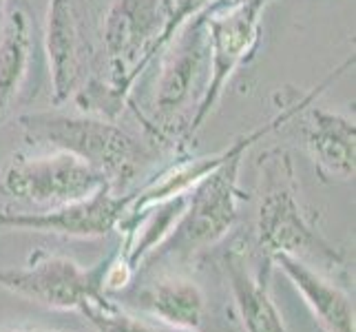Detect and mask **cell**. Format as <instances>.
<instances>
[{
	"mask_svg": "<svg viewBox=\"0 0 356 332\" xmlns=\"http://www.w3.org/2000/svg\"><path fill=\"white\" fill-rule=\"evenodd\" d=\"M259 168V206H257V246L266 262L273 255H290L308 264L343 268L339 246L316 228L299 202L294 162L286 149H268L257 159Z\"/></svg>",
	"mask_w": 356,
	"mask_h": 332,
	"instance_id": "obj_1",
	"label": "cell"
},
{
	"mask_svg": "<svg viewBox=\"0 0 356 332\" xmlns=\"http://www.w3.org/2000/svg\"><path fill=\"white\" fill-rule=\"evenodd\" d=\"M24 138L80 157L108 180L113 189L127 187L149 162V149L127 129L106 118L40 111L18 118Z\"/></svg>",
	"mask_w": 356,
	"mask_h": 332,
	"instance_id": "obj_2",
	"label": "cell"
},
{
	"mask_svg": "<svg viewBox=\"0 0 356 332\" xmlns=\"http://www.w3.org/2000/svg\"><path fill=\"white\" fill-rule=\"evenodd\" d=\"M175 0H111L102 22V52L108 71L106 97L118 116L133 84L153 65V49L162 35Z\"/></svg>",
	"mask_w": 356,
	"mask_h": 332,
	"instance_id": "obj_3",
	"label": "cell"
},
{
	"mask_svg": "<svg viewBox=\"0 0 356 332\" xmlns=\"http://www.w3.org/2000/svg\"><path fill=\"white\" fill-rule=\"evenodd\" d=\"M273 0H232L206 14L208 31V80L197 106L184 129L181 146L197 135L222 100L235 71L250 63L261 38V16Z\"/></svg>",
	"mask_w": 356,
	"mask_h": 332,
	"instance_id": "obj_4",
	"label": "cell"
},
{
	"mask_svg": "<svg viewBox=\"0 0 356 332\" xmlns=\"http://www.w3.org/2000/svg\"><path fill=\"white\" fill-rule=\"evenodd\" d=\"M102 187L111 184L100 171L56 149L40 155L14 153L0 168V191L35 206L69 204L89 198Z\"/></svg>",
	"mask_w": 356,
	"mask_h": 332,
	"instance_id": "obj_5",
	"label": "cell"
},
{
	"mask_svg": "<svg viewBox=\"0 0 356 332\" xmlns=\"http://www.w3.org/2000/svg\"><path fill=\"white\" fill-rule=\"evenodd\" d=\"M157 58L162 60V65L155 82L153 120H149L146 131H151L155 140L159 138L166 142L173 133L177 113L191 104L202 73L208 71V31L204 11L184 22Z\"/></svg>",
	"mask_w": 356,
	"mask_h": 332,
	"instance_id": "obj_6",
	"label": "cell"
},
{
	"mask_svg": "<svg viewBox=\"0 0 356 332\" xmlns=\"http://www.w3.org/2000/svg\"><path fill=\"white\" fill-rule=\"evenodd\" d=\"M102 273L104 262L87 270L65 255L35 251L24 268H0V288L51 310H80L87 301L104 294Z\"/></svg>",
	"mask_w": 356,
	"mask_h": 332,
	"instance_id": "obj_7",
	"label": "cell"
},
{
	"mask_svg": "<svg viewBox=\"0 0 356 332\" xmlns=\"http://www.w3.org/2000/svg\"><path fill=\"white\" fill-rule=\"evenodd\" d=\"M129 195L120 198L113 187H102L89 198L60 204L40 213H0V228L49 232L60 237L95 239L108 235L127 213Z\"/></svg>",
	"mask_w": 356,
	"mask_h": 332,
	"instance_id": "obj_8",
	"label": "cell"
},
{
	"mask_svg": "<svg viewBox=\"0 0 356 332\" xmlns=\"http://www.w3.org/2000/svg\"><path fill=\"white\" fill-rule=\"evenodd\" d=\"M44 52L51 76V100L63 104L78 93L84 65V42L73 0H49Z\"/></svg>",
	"mask_w": 356,
	"mask_h": 332,
	"instance_id": "obj_9",
	"label": "cell"
},
{
	"mask_svg": "<svg viewBox=\"0 0 356 332\" xmlns=\"http://www.w3.org/2000/svg\"><path fill=\"white\" fill-rule=\"evenodd\" d=\"M268 264H275L290 279L325 332H356L354 303L348 292L325 279L312 264L290 255H273Z\"/></svg>",
	"mask_w": 356,
	"mask_h": 332,
	"instance_id": "obj_10",
	"label": "cell"
},
{
	"mask_svg": "<svg viewBox=\"0 0 356 332\" xmlns=\"http://www.w3.org/2000/svg\"><path fill=\"white\" fill-rule=\"evenodd\" d=\"M305 146L314 159L316 173L325 182L354 180V120L325 109H312L305 127Z\"/></svg>",
	"mask_w": 356,
	"mask_h": 332,
	"instance_id": "obj_11",
	"label": "cell"
},
{
	"mask_svg": "<svg viewBox=\"0 0 356 332\" xmlns=\"http://www.w3.org/2000/svg\"><path fill=\"white\" fill-rule=\"evenodd\" d=\"M133 299L135 308L181 332H197L206 317V294L188 277L164 275L153 279Z\"/></svg>",
	"mask_w": 356,
	"mask_h": 332,
	"instance_id": "obj_12",
	"label": "cell"
},
{
	"mask_svg": "<svg viewBox=\"0 0 356 332\" xmlns=\"http://www.w3.org/2000/svg\"><path fill=\"white\" fill-rule=\"evenodd\" d=\"M224 270L245 332H288L264 275L252 273L243 253L228 251L224 255Z\"/></svg>",
	"mask_w": 356,
	"mask_h": 332,
	"instance_id": "obj_13",
	"label": "cell"
},
{
	"mask_svg": "<svg viewBox=\"0 0 356 332\" xmlns=\"http://www.w3.org/2000/svg\"><path fill=\"white\" fill-rule=\"evenodd\" d=\"M33 35L27 11L9 9L0 24V116L11 106L29 73Z\"/></svg>",
	"mask_w": 356,
	"mask_h": 332,
	"instance_id": "obj_14",
	"label": "cell"
},
{
	"mask_svg": "<svg viewBox=\"0 0 356 332\" xmlns=\"http://www.w3.org/2000/svg\"><path fill=\"white\" fill-rule=\"evenodd\" d=\"M80 313L89 319L95 332H181L146 324L144 319L135 317L127 313L122 306H118L108 294H100V297L87 301L80 308Z\"/></svg>",
	"mask_w": 356,
	"mask_h": 332,
	"instance_id": "obj_15",
	"label": "cell"
},
{
	"mask_svg": "<svg viewBox=\"0 0 356 332\" xmlns=\"http://www.w3.org/2000/svg\"><path fill=\"white\" fill-rule=\"evenodd\" d=\"M228 3H232V0H175V7H173V11H170V18L166 22V27H164L162 35H159L157 42H155L153 63L157 60V56L162 54V49L168 45V40L177 33V29L181 27L184 22L191 20L193 16L202 14V11H211V9H217V7H224Z\"/></svg>",
	"mask_w": 356,
	"mask_h": 332,
	"instance_id": "obj_16",
	"label": "cell"
},
{
	"mask_svg": "<svg viewBox=\"0 0 356 332\" xmlns=\"http://www.w3.org/2000/svg\"><path fill=\"white\" fill-rule=\"evenodd\" d=\"M0 332H60V330H0Z\"/></svg>",
	"mask_w": 356,
	"mask_h": 332,
	"instance_id": "obj_17",
	"label": "cell"
},
{
	"mask_svg": "<svg viewBox=\"0 0 356 332\" xmlns=\"http://www.w3.org/2000/svg\"><path fill=\"white\" fill-rule=\"evenodd\" d=\"M5 5H7V0H0V24H3V18H5Z\"/></svg>",
	"mask_w": 356,
	"mask_h": 332,
	"instance_id": "obj_18",
	"label": "cell"
}]
</instances>
